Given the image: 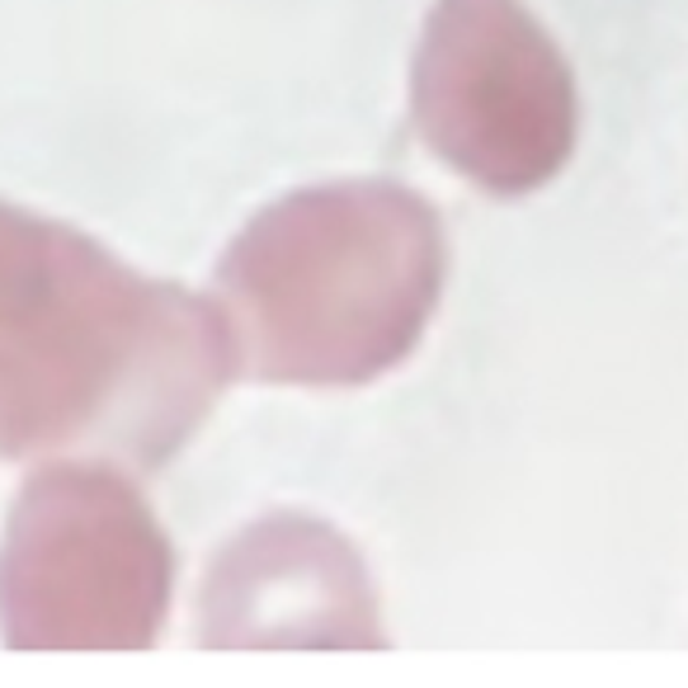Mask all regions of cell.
I'll list each match as a JSON object with an SVG mask.
<instances>
[{"instance_id":"1","label":"cell","mask_w":688,"mask_h":688,"mask_svg":"<svg viewBox=\"0 0 688 688\" xmlns=\"http://www.w3.org/2000/svg\"><path fill=\"white\" fill-rule=\"evenodd\" d=\"M241 372L193 298L38 212L0 203V458L166 467Z\"/></svg>"},{"instance_id":"2","label":"cell","mask_w":688,"mask_h":688,"mask_svg":"<svg viewBox=\"0 0 688 688\" xmlns=\"http://www.w3.org/2000/svg\"><path fill=\"white\" fill-rule=\"evenodd\" d=\"M448 273L443 222L397 180H340L265 208L218 265L250 378L359 387L420 345Z\"/></svg>"},{"instance_id":"3","label":"cell","mask_w":688,"mask_h":688,"mask_svg":"<svg viewBox=\"0 0 688 688\" xmlns=\"http://www.w3.org/2000/svg\"><path fill=\"white\" fill-rule=\"evenodd\" d=\"M170 576V542L123 471L52 462L0 547V637L14 651H147Z\"/></svg>"},{"instance_id":"4","label":"cell","mask_w":688,"mask_h":688,"mask_svg":"<svg viewBox=\"0 0 688 688\" xmlns=\"http://www.w3.org/2000/svg\"><path fill=\"white\" fill-rule=\"evenodd\" d=\"M410 113L429 151L496 199L542 189L576 151L571 67L519 0H439Z\"/></svg>"},{"instance_id":"5","label":"cell","mask_w":688,"mask_h":688,"mask_svg":"<svg viewBox=\"0 0 688 688\" xmlns=\"http://www.w3.org/2000/svg\"><path fill=\"white\" fill-rule=\"evenodd\" d=\"M203 646H382L353 547L326 524L279 515L218 557L203 589Z\"/></svg>"}]
</instances>
